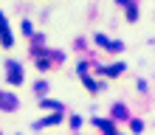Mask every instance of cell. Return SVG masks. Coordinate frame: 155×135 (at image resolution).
<instances>
[{
  "label": "cell",
  "instance_id": "1",
  "mask_svg": "<svg viewBox=\"0 0 155 135\" xmlns=\"http://www.w3.org/2000/svg\"><path fill=\"white\" fill-rule=\"evenodd\" d=\"M6 76H8V82H12V85H20V82H23V68H20V62H6Z\"/></svg>",
  "mask_w": 155,
  "mask_h": 135
},
{
  "label": "cell",
  "instance_id": "2",
  "mask_svg": "<svg viewBox=\"0 0 155 135\" xmlns=\"http://www.w3.org/2000/svg\"><path fill=\"white\" fill-rule=\"evenodd\" d=\"M0 37H3V45L6 48H12V34H8V25H6V17H0Z\"/></svg>",
  "mask_w": 155,
  "mask_h": 135
},
{
  "label": "cell",
  "instance_id": "3",
  "mask_svg": "<svg viewBox=\"0 0 155 135\" xmlns=\"http://www.w3.org/2000/svg\"><path fill=\"white\" fill-rule=\"evenodd\" d=\"M93 124H96V127H102V130H104V135H116V124H113V121H104V118H96Z\"/></svg>",
  "mask_w": 155,
  "mask_h": 135
},
{
  "label": "cell",
  "instance_id": "4",
  "mask_svg": "<svg viewBox=\"0 0 155 135\" xmlns=\"http://www.w3.org/2000/svg\"><path fill=\"white\" fill-rule=\"evenodd\" d=\"M121 70H124V62H116V65H113V68H107L104 73H107V76H118Z\"/></svg>",
  "mask_w": 155,
  "mask_h": 135
},
{
  "label": "cell",
  "instance_id": "5",
  "mask_svg": "<svg viewBox=\"0 0 155 135\" xmlns=\"http://www.w3.org/2000/svg\"><path fill=\"white\" fill-rule=\"evenodd\" d=\"M127 17H130V23H135V17H138V6L135 3H127Z\"/></svg>",
  "mask_w": 155,
  "mask_h": 135
},
{
  "label": "cell",
  "instance_id": "6",
  "mask_svg": "<svg viewBox=\"0 0 155 135\" xmlns=\"http://www.w3.org/2000/svg\"><path fill=\"white\" fill-rule=\"evenodd\" d=\"M113 115H116V118H127V107L124 104H116L113 107Z\"/></svg>",
  "mask_w": 155,
  "mask_h": 135
},
{
  "label": "cell",
  "instance_id": "7",
  "mask_svg": "<svg viewBox=\"0 0 155 135\" xmlns=\"http://www.w3.org/2000/svg\"><path fill=\"white\" fill-rule=\"evenodd\" d=\"M130 127H133V132H141V130H144V124H141L138 118H133V121H130Z\"/></svg>",
  "mask_w": 155,
  "mask_h": 135
},
{
  "label": "cell",
  "instance_id": "8",
  "mask_svg": "<svg viewBox=\"0 0 155 135\" xmlns=\"http://www.w3.org/2000/svg\"><path fill=\"white\" fill-rule=\"evenodd\" d=\"M42 107H51V110H62L59 101H42Z\"/></svg>",
  "mask_w": 155,
  "mask_h": 135
},
{
  "label": "cell",
  "instance_id": "9",
  "mask_svg": "<svg viewBox=\"0 0 155 135\" xmlns=\"http://www.w3.org/2000/svg\"><path fill=\"white\" fill-rule=\"evenodd\" d=\"M34 90H37V93L42 96V93H45V90H48V85H45V82H37V87H34Z\"/></svg>",
  "mask_w": 155,
  "mask_h": 135
}]
</instances>
